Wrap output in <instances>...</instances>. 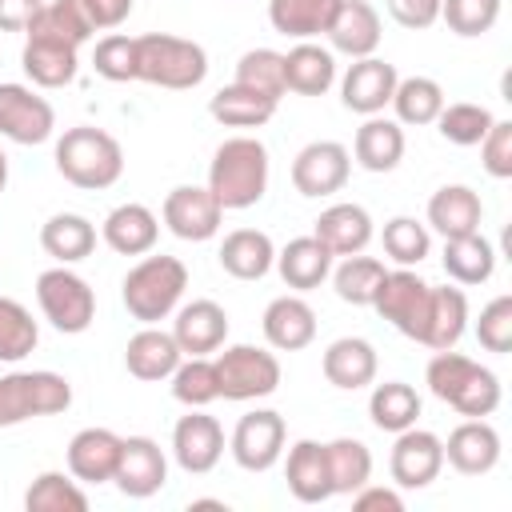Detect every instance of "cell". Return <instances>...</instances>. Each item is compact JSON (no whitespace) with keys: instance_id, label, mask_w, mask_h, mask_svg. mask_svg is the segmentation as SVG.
Listing matches in <instances>:
<instances>
[{"instance_id":"30","label":"cell","mask_w":512,"mask_h":512,"mask_svg":"<svg viewBox=\"0 0 512 512\" xmlns=\"http://www.w3.org/2000/svg\"><path fill=\"white\" fill-rule=\"evenodd\" d=\"M352 156L364 172H392L404 160V128L388 116H364L352 140Z\"/></svg>"},{"instance_id":"24","label":"cell","mask_w":512,"mask_h":512,"mask_svg":"<svg viewBox=\"0 0 512 512\" xmlns=\"http://www.w3.org/2000/svg\"><path fill=\"white\" fill-rule=\"evenodd\" d=\"M284 480L288 492L300 504H324L332 492V476H328V452L320 440H296L288 448V464H284Z\"/></svg>"},{"instance_id":"41","label":"cell","mask_w":512,"mask_h":512,"mask_svg":"<svg viewBox=\"0 0 512 512\" xmlns=\"http://www.w3.org/2000/svg\"><path fill=\"white\" fill-rule=\"evenodd\" d=\"M324 452H328V476H332L336 496H352L356 488H364L372 480V452L364 440L340 436V440H328Z\"/></svg>"},{"instance_id":"17","label":"cell","mask_w":512,"mask_h":512,"mask_svg":"<svg viewBox=\"0 0 512 512\" xmlns=\"http://www.w3.org/2000/svg\"><path fill=\"white\" fill-rule=\"evenodd\" d=\"M164 480H168V456L160 452V444L152 436H124L112 484L132 500H148L152 492L164 488Z\"/></svg>"},{"instance_id":"48","label":"cell","mask_w":512,"mask_h":512,"mask_svg":"<svg viewBox=\"0 0 512 512\" xmlns=\"http://www.w3.org/2000/svg\"><path fill=\"white\" fill-rule=\"evenodd\" d=\"M236 84L256 88V92L280 100V96H284V52L248 48V52L236 60Z\"/></svg>"},{"instance_id":"54","label":"cell","mask_w":512,"mask_h":512,"mask_svg":"<svg viewBox=\"0 0 512 512\" xmlns=\"http://www.w3.org/2000/svg\"><path fill=\"white\" fill-rule=\"evenodd\" d=\"M384 8L400 28H412V32L432 28L440 20V0H384Z\"/></svg>"},{"instance_id":"38","label":"cell","mask_w":512,"mask_h":512,"mask_svg":"<svg viewBox=\"0 0 512 512\" xmlns=\"http://www.w3.org/2000/svg\"><path fill=\"white\" fill-rule=\"evenodd\" d=\"M336 8H340V0H268V24L280 36L312 40V36L328 32V20Z\"/></svg>"},{"instance_id":"13","label":"cell","mask_w":512,"mask_h":512,"mask_svg":"<svg viewBox=\"0 0 512 512\" xmlns=\"http://www.w3.org/2000/svg\"><path fill=\"white\" fill-rule=\"evenodd\" d=\"M56 128L52 104L28 84H0V136L12 144H44Z\"/></svg>"},{"instance_id":"5","label":"cell","mask_w":512,"mask_h":512,"mask_svg":"<svg viewBox=\"0 0 512 512\" xmlns=\"http://www.w3.org/2000/svg\"><path fill=\"white\" fill-rule=\"evenodd\" d=\"M208 76V52L196 40L172 36V32H148L136 36V80L156 88H196Z\"/></svg>"},{"instance_id":"14","label":"cell","mask_w":512,"mask_h":512,"mask_svg":"<svg viewBox=\"0 0 512 512\" xmlns=\"http://www.w3.org/2000/svg\"><path fill=\"white\" fill-rule=\"evenodd\" d=\"M444 468V440L428 428H404L396 432L392 456H388V472L396 480V488H428Z\"/></svg>"},{"instance_id":"22","label":"cell","mask_w":512,"mask_h":512,"mask_svg":"<svg viewBox=\"0 0 512 512\" xmlns=\"http://www.w3.org/2000/svg\"><path fill=\"white\" fill-rule=\"evenodd\" d=\"M328 44L352 60L372 56L380 48V12L368 0H340V8L328 20Z\"/></svg>"},{"instance_id":"50","label":"cell","mask_w":512,"mask_h":512,"mask_svg":"<svg viewBox=\"0 0 512 512\" xmlns=\"http://www.w3.org/2000/svg\"><path fill=\"white\" fill-rule=\"evenodd\" d=\"M92 68H96V76H104V80H112V84L136 80V36L108 32L104 40H96V48H92Z\"/></svg>"},{"instance_id":"15","label":"cell","mask_w":512,"mask_h":512,"mask_svg":"<svg viewBox=\"0 0 512 512\" xmlns=\"http://www.w3.org/2000/svg\"><path fill=\"white\" fill-rule=\"evenodd\" d=\"M396 64L380 60V56H360L348 64L344 80H340V104L356 116H380L396 92Z\"/></svg>"},{"instance_id":"21","label":"cell","mask_w":512,"mask_h":512,"mask_svg":"<svg viewBox=\"0 0 512 512\" xmlns=\"http://www.w3.org/2000/svg\"><path fill=\"white\" fill-rule=\"evenodd\" d=\"M172 336L184 356H208L228 340V312L216 300H192L176 308Z\"/></svg>"},{"instance_id":"16","label":"cell","mask_w":512,"mask_h":512,"mask_svg":"<svg viewBox=\"0 0 512 512\" xmlns=\"http://www.w3.org/2000/svg\"><path fill=\"white\" fill-rule=\"evenodd\" d=\"M172 456L188 476H204L224 456V428L216 416H204L200 408H188V416L172 428Z\"/></svg>"},{"instance_id":"31","label":"cell","mask_w":512,"mask_h":512,"mask_svg":"<svg viewBox=\"0 0 512 512\" xmlns=\"http://www.w3.org/2000/svg\"><path fill=\"white\" fill-rule=\"evenodd\" d=\"M276 272H280V280H284L288 288L312 292V288H320V284L328 280V272H332V252H328L316 236H296V240H288V244L276 252Z\"/></svg>"},{"instance_id":"10","label":"cell","mask_w":512,"mask_h":512,"mask_svg":"<svg viewBox=\"0 0 512 512\" xmlns=\"http://www.w3.org/2000/svg\"><path fill=\"white\" fill-rule=\"evenodd\" d=\"M284 416L272 412V408H256L248 416L236 420L232 428V440H228V452L232 460L244 468V472H268L280 456H284Z\"/></svg>"},{"instance_id":"18","label":"cell","mask_w":512,"mask_h":512,"mask_svg":"<svg viewBox=\"0 0 512 512\" xmlns=\"http://www.w3.org/2000/svg\"><path fill=\"white\" fill-rule=\"evenodd\" d=\"M444 460L460 476H484L500 464V432L484 416H468L444 440Z\"/></svg>"},{"instance_id":"57","label":"cell","mask_w":512,"mask_h":512,"mask_svg":"<svg viewBox=\"0 0 512 512\" xmlns=\"http://www.w3.org/2000/svg\"><path fill=\"white\" fill-rule=\"evenodd\" d=\"M80 4H84V12H88L92 28H116V24H124L128 12H132V0H80Z\"/></svg>"},{"instance_id":"52","label":"cell","mask_w":512,"mask_h":512,"mask_svg":"<svg viewBox=\"0 0 512 512\" xmlns=\"http://www.w3.org/2000/svg\"><path fill=\"white\" fill-rule=\"evenodd\" d=\"M476 340H480L484 352H508L512 348V296L508 292L480 308Z\"/></svg>"},{"instance_id":"23","label":"cell","mask_w":512,"mask_h":512,"mask_svg":"<svg viewBox=\"0 0 512 512\" xmlns=\"http://www.w3.org/2000/svg\"><path fill=\"white\" fill-rule=\"evenodd\" d=\"M260 328H264V340L276 352H300L316 340V312L304 296H276L264 308Z\"/></svg>"},{"instance_id":"26","label":"cell","mask_w":512,"mask_h":512,"mask_svg":"<svg viewBox=\"0 0 512 512\" xmlns=\"http://www.w3.org/2000/svg\"><path fill=\"white\" fill-rule=\"evenodd\" d=\"M320 368L332 388H344V392L368 388L376 380V348L364 336H340L324 348Z\"/></svg>"},{"instance_id":"9","label":"cell","mask_w":512,"mask_h":512,"mask_svg":"<svg viewBox=\"0 0 512 512\" xmlns=\"http://www.w3.org/2000/svg\"><path fill=\"white\" fill-rule=\"evenodd\" d=\"M428 292H432L428 280H420L412 268H396V272H384L372 308H376L400 336H408V340L420 344V336H424V316H428Z\"/></svg>"},{"instance_id":"45","label":"cell","mask_w":512,"mask_h":512,"mask_svg":"<svg viewBox=\"0 0 512 512\" xmlns=\"http://www.w3.org/2000/svg\"><path fill=\"white\" fill-rule=\"evenodd\" d=\"M168 380H172V396H176L184 408H204V404L220 400L216 364H212L208 356H188V360H180Z\"/></svg>"},{"instance_id":"53","label":"cell","mask_w":512,"mask_h":512,"mask_svg":"<svg viewBox=\"0 0 512 512\" xmlns=\"http://www.w3.org/2000/svg\"><path fill=\"white\" fill-rule=\"evenodd\" d=\"M480 160H484L488 176H496V180L512 176V120H492L488 136L480 140Z\"/></svg>"},{"instance_id":"42","label":"cell","mask_w":512,"mask_h":512,"mask_svg":"<svg viewBox=\"0 0 512 512\" xmlns=\"http://www.w3.org/2000/svg\"><path fill=\"white\" fill-rule=\"evenodd\" d=\"M396 108V124H436L444 108V88L432 76H404L396 80V92L388 100Z\"/></svg>"},{"instance_id":"2","label":"cell","mask_w":512,"mask_h":512,"mask_svg":"<svg viewBox=\"0 0 512 512\" xmlns=\"http://www.w3.org/2000/svg\"><path fill=\"white\" fill-rule=\"evenodd\" d=\"M424 380L432 388L436 400H444L448 408H456L460 416H492L500 408V380L492 368H484L480 360L444 348L428 360Z\"/></svg>"},{"instance_id":"19","label":"cell","mask_w":512,"mask_h":512,"mask_svg":"<svg viewBox=\"0 0 512 512\" xmlns=\"http://www.w3.org/2000/svg\"><path fill=\"white\" fill-rule=\"evenodd\" d=\"M120 440L112 428H80L68 440V472L80 484H108L120 464Z\"/></svg>"},{"instance_id":"32","label":"cell","mask_w":512,"mask_h":512,"mask_svg":"<svg viewBox=\"0 0 512 512\" xmlns=\"http://www.w3.org/2000/svg\"><path fill=\"white\" fill-rule=\"evenodd\" d=\"M468 328V296L460 288H432L428 292V316H424V336L420 344L432 352L456 348V340Z\"/></svg>"},{"instance_id":"34","label":"cell","mask_w":512,"mask_h":512,"mask_svg":"<svg viewBox=\"0 0 512 512\" xmlns=\"http://www.w3.org/2000/svg\"><path fill=\"white\" fill-rule=\"evenodd\" d=\"M20 68L36 88H64L76 80L80 60H76V48H68V44L28 36V44L20 52Z\"/></svg>"},{"instance_id":"25","label":"cell","mask_w":512,"mask_h":512,"mask_svg":"<svg viewBox=\"0 0 512 512\" xmlns=\"http://www.w3.org/2000/svg\"><path fill=\"white\" fill-rule=\"evenodd\" d=\"M180 360H184V352H180L176 336H172V332H160L156 324H144V328L128 340V348H124L128 372H132L136 380H148V384L168 380Z\"/></svg>"},{"instance_id":"27","label":"cell","mask_w":512,"mask_h":512,"mask_svg":"<svg viewBox=\"0 0 512 512\" xmlns=\"http://www.w3.org/2000/svg\"><path fill=\"white\" fill-rule=\"evenodd\" d=\"M312 236L332 252V256H352L364 252L372 240V216L360 204H332L316 216Z\"/></svg>"},{"instance_id":"4","label":"cell","mask_w":512,"mask_h":512,"mask_svg":"<svg viewBox=\"0 0 512 512\" xmlns=\"http://www.w3.org/2000/svg\"><path fill=\"white\" fill-rule=\"evenodd\" d=\"M188 288V268L176 256H144L120 284V300L132 320L160 324L180 308V296Z\"/></svg>"},{"instance_id":"3","label":"cell","mask_w":512,"mask_h":512,"mask_svg":"<svg viewBox=\"0 0 512 512\" xmlns=\"http://www.w3.org/2000/svg\"><path fill=\"white\" fill-rule=\"evenodd\" d=\"M56 172L84 192L112 188L124 176V148L104 128H68L56 140Z\"/></svg>"},{"instance_id":"7","label":"cell","mask_w":512,"mask_h":512,"mask_svg":"<svg viewBox=\"0 0 512 512\" xmlns=\"http://www.w3.org/2000/svg\"><path fill=\"white\" fill-rule=\"evenodd\" d=\"M36 304L44 312V320L64 332V336H80L88 332L92 316H96V296L88 288L84 276H76L68 264H56V268H44L36 276Z\"/></svg>"},{"instance_id":"1","label":"cell","mask_w":512,"mask_h":512,"mask_svg":"<svg viewBox=\"0 0 512 512\" xmlns=\"http://www.w3.org/2000/svg\"><path fill=\"white\" fill-rule=\"evenodd\" d=\"M208 192L224 212H244L268 192V148L256 136H228L208 164Z\"/></svg>"},{"instance_id":"49","label":"cell","mask_w":512,"mask_h":512,"mask_svg":"<svg viewBox=\"0 0 512 512\" xmlns=\"http://www.w3.org/2000/svg\"><path fill=\"white\" fill-rule=\"evenodd\" d=\"M432 248V236L428 228L416 220V216H392L384 224V252L400 264V268H416Z\"/></svg>"},{"instance_id":"44","label":"cell","mask_w":512,"mask_h":512,"mask_svg":"<svg viewBox=\"0 0 512 512\" xmlns=\"http://www.w3.org/2000/svg\"><path fill=\"white\" fill-rule=\"evenodd\" d=\"M24 508L28 512H84L88 496L72 472L68 476L64 472H40L24 492Z\"/></svg>"},{"instance_id":"20","label":"cell","mask_w":512,"mask_h":512,"mask_svg":"<svg viewBox=\"0 0 512 512\" xmlns=\"http://www.w3.org/2000/svg\"><path fill=\"white\" fill-rule=\"evenodd\" d=\"M100 236H104V244H108L112 252H120V256H148V252L156 248L160 220H156V212H152L148 204L128 200V204H116V208L104 216Z\"/></svg>"},{"instance_id":"46","label":"cell","mask_w":512,"mask_h":512,"mask_svg":"<svg viewBox=\"0 0 512 512\" xmlns=\"http://www.w3.org/2000/svg\"><path fill=\"white\" fill-rule=\"evenodd\" d=\"M36 344H40V328H36L32 312H28L20 300L0 296V360H4V364H16V360H24Z\"/></svg>"},{"instance_id":"43","label":"cell","mask_w":512,"mask_h":512,"mask_svg":"<svg viewBox=\"0 0 512 512\" xmlns=\"http://www.w3.org/2000/svg\"><path fill=\"white\" fill-rule=\"evenodd\" d=\"M384 272H388V268H384V260L352 252V256H344V260L336 264V272H328V276H332V288H336V296H340L344 304L372 308V300H376V288H380Z\"/></svg>"},{"instance_id":"12","label":"cell","mask_w":512,"mask_h":512,"mask_svg":"<svg viewBox=\"0 0 512 512\" xmlns=\"http://www.w3.org/2000/svg\"><path fill=\"white\" fill-rule=\"evenodd\" d=\"M160 216H164V228H168L172 236L200 244V240H212V236L220 232L224 208H220V200L208 192V184H204V188H200V184H180V188H172V192L164 196Z\"/></svg>"},{"instance_id":"6","label":"cell","mask_w":512,"mask_h":512,"mask_svg":"<svg viewBox=\"0 0 512 512\" xmlns=\"http://www.w3.org/2000/svg\"><path fill=\"white\" fill-rule=\"evenodd\" d=\"M72 404V384L60 372H8L0 376V428H16L36 416H56Z\"/></svg>"},{"instance_id":"36","label":"cell","mask_w":512,"mask_h":512,"mask_svg":"<svg viewBox=\"0 0 512 512\" xmlns=\"http://www.w3.org/2000/svg\"><path fill=\"white\" fill-rule=\"evenodd\" d=\"M40 248L56 260V264H76L84 256H92L96 248V228L88 216L80 212H56L44 220L40 228Z\"/></svg>"},{"instance_id":"29","label":"cell","mask_w":512,"mask_h":512,"mask_svg":"<svg viewBox=\"0 0 512 512\" xmlns=\"http://www.w3.org/2000/svg\"><path fill=\"white\" fill-rule=\"evenodd\" d=\"M480 220H484V204H480V196H476L468 184H444V188H436L432 200H428V224H432L444 240L480 232Z\"/></svg>"},{"instance_id":"39","label":"cell","mask_w":512,"mask_h":512,"mask_svg":"<svg viewBox=\"0 0 512 512\" xmlns=\"http://www.w3.org/2000/svg\"><path fill=\"white\" fill-rule=\"evenodd\" d=\"M368 416H372V424L380 432L396 436V432H404V428H412L420 420V392L412 384H404V380H384L368 396Z\"/></svg>"},{"instance_id":"55","label":"cell","mask_w":512,"mask_h":512,"mask_svg":"<svg viewBox=\"0 0 512 512\" xmlns=\"http://www.w3.org/2000/svg\"><path fill=\"white\" fill-rule=\"evenodd\" d=\"M352 508L356 512H404V500L396 488H380V484H364L352 492Z\"/></svg>"},{"instance_id":"35","label":"cell","mask_w":512,"mask_h":512,"mask_svg":"<svg viewBox=\"0 0 512 512\" xmlns=\"http://www.w3.org/2000/svg\"><path fill=\"white\" fill-rule=\"evenodd\" d=\"M276 104L280 100H272V96H264V92H256V88H244V84H224L212 100H208V112H212V120H220L224 128H260V124H268L272 116H276Z\"/></svg>"},{"instance_id":"37","label":"cell","mask_w":512,"mask_h":512,"mask_svg":"<svg viewBox=\"0 0 512 512\" xmlns=\"http://www.w3.org/2000/svg\"><path fill=\"white\" fill-rule=\"evenodd\" d=\"M440 264H444L448 280H456V284H484L496 272V248L480 232L452 236V240H444Z\"/></svg>"},{"instance_id":"56","label":"cell","mask_w":512,"mask_h":512,"mask_svg":"<svg viewBox=\"0 0 512 512\" xmlns=\"http://www.w3.org/2000/svg\"><path fill=\"white\" fill-rule=\"evenodd\" d=\"M44 0H0V32H28Z\"/></svg>"},{"instance_id":"11","label":"cell","mask_w":512,"mask_h":512,"mask_svg":"<svg viewBox=\"0 0 512 512\" xmlns=\"http://www.w3.org/2000/svg\"><path fill=\"white\" fill-rule=\"evenodd\" d=\"M348 172H352V152L340 140H312L292 160V188L312 200L332 196L348 184Z\"/></svg>"},{"instance_id":"51","label":"cell","mask_w":512,"mask_h":512,"mask_svg":"<svg viewBox=\"0 0 512 512\" xmlns=\"http://www.w3.org/2000/svg\"><path fill=\"white\" fill-rule=\"evenodd\" d=\"M440 20L456 36H484L500 20V0H440Z\"/></svg>"},{"instance_id":"28","label":"cell","mask_w":512,"mask_h":512,"mask_svg":"<svg viewBox=\"0 0 512 512\" xmlns=\"http://www.w3.org/2000/svg\"><path fill=\"white\" fill-rule=\"evenodd\" d=\"M336 84V56L312 40H300L284 52V92L296 96H324Z\"/></svg>"},{"instance_id":"8","label":"cell","mask_w":512,"mask_h":512,"mask_svg":"<svg viewBox=\"0 0 512 512\" xmlns=\"http://www.w3.org/2000/svg\"><path fill=\"white\" fill-rule=\"evenodd\" d=\"M216 380L224 400H260L280 388V360L256 344H232L216 360Z\"/></svg>"},{"instance_id":"47","label":"cell","mask_w":512,"mask_h":512,"mask_svg":"<svg viewBox=\"0 0 512 512\" xmlns=\"http://www.w3.org/2000/svg\"><path fill=\"white\" fill-rule=\"evenodd\" d=\"M492 120H496V116H492L484 104L460 100V104H444V108H440L436 128H440V136H444L448 144H456V148H472V144H480V140L488 136Z\"/></svg>"},{"instance_id":"40","label":"cell","mask_w":512,"mask_h":512,"mask_svg":"<svg viewBox=\"0 0 512 512\" xmlns=\"http://www.w3.org/2000/svg\"><path fill=\"white\" fill-rule=\"evenodd\" d=\"M92 20L84 12L80 0H48L36 20L28 24V36H40V40H56V44H68V48H80L88 36H92Z\"/></svg>"},{"instance_id":"58","label":"cell","mask_w":512,"mask_h":512,"mask_svg":"<svg viewBox=\"0 0 512 512\" xmlns=\"http://www.w3.org/2000/svg\"><path fill=\"white\" fill-rule=\"evenodd\" d=\"M4 188H8V156L0 152V192H4Z\"/></svg>"},{"instance_id":"33","label":"cell","mask_w":512,"mask_h":512,"mask_svg":"<svg viewBox=\"0 0 512 512\" xmlns=\"http://www.w3.org/2000/svg\"><path fill=\"white\" fill-rule=\"evenodd\" d=\"M276 264V248L260 228H236L220 244V268L236 280H260Z\"/></svg>"}]
</instances>
